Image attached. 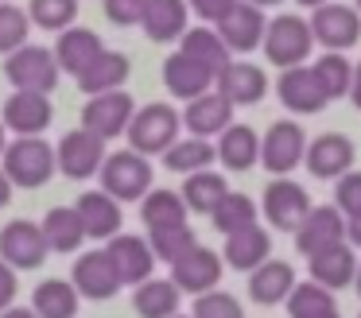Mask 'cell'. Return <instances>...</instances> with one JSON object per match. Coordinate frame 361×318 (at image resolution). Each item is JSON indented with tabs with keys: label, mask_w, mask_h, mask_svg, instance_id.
<instances>
[{
	"label": "cell",
	"mask_w": 361,
	"mask_h": 318,
	"mask_svg": "<svg viewBox=\"0 0 361 318\" xmlns=\"http://www.w3.org/2000/svg\"><path fill=\"white\" fill-rule=\"evenodd\" d=\"M125 136H128V147H133V152L164 155L167 147L183 136V116H179V109H175V105L156 101V105L136 109L133 121H128V128H125Z\"/></svg>",
	"instance_id": "6da1fadb"
},
{
	"label": "cell",
	"mask_w": 361,
	"mask_h": 318,
	"mask_svg": "<svg viewBox=\"0 0 361 318\" xmlns=\"http://www.w3.org/2000/svg\"><path fill=\"white\" fill-rule=\"evenodd\" d=\"M0 167L12 178V186H24V190L51 183V175L59 171L55 167V147L43 136H16L12 144H4Z\"/></svg>",
	"instance_id": "7a4b0ae2"
},
{
	"label": "cell",
	"mask_w": 361,
	"mask_h": 318,
	"mask_svg": "<svg viewBox=\"0 0 361 318\" xmlns=\"http://www.w3.org/2000/svg\"><path fill=\"white\" fill-rule=\"evenodd\" d=\"M97 175H102V190L113 194L117 202H140L152 190V163L148 155L133 152V147L109 152Z\"/></svg>",
	"instance_id": "3957f363"
},
{
	"label": "cell",
	"mask_w": 361,
	"mask_h": 318,
	"mask_svg": "<svg viewBox=\"0 0 361 318\" xmlns=\"http://www.w3.org/2000/svg\"><path fill=\"white\" fill-rule=\"evenodd\" d=\"M311 43H314L311 23H307L303 16H295V12H280L276 20H268L264 39H260L268 62H272V66H283V70L303 66L307 54H311Z\"/></svg>",
	"instance_id": "277c9868"
},
{
	"label": "cell",
	"mask_w": 361,
	"mask_h": 318,
	"mask_svg": "<svg viewBox=\"0 0 361 318\" xmlns=\"http://www.w3.org/2000/svg\"><path fill=\"white\" fill-rule=\"evenodd\" d=\"M59 62H55V51L51 47H39V43H24L20 51L8 54L4 62V78H8L16 90H27V93H51L59 85Z\"/></svg>",
	"instance_id": "5b68a950"
},
{
	"label": "cell",
	"mask_w": 361,
	"mask_h": 318,
	"mask_svg": "<svg viewBox=\"0 0 361 318\" xmlns=\"http://www.w3.org/2000/svg\"><path fill=\"white\" fill-rule=\"evenodd\" d=\"M260 209H264L268 225L280 233H295L303 225V217L311 214V194L295 183V178H272L264 186V198H260Z\"/></svg>",
	"instance_id": "8992f818"
},
{
	"label": "cell",
	"mask_w": 361,
	"mask_h": 318,
	"mask_svg": "<svg viewBox=\"0 0 361 318\" xmlns=\"http://www.w3.org/2000/svg\"><path fill=\"white\" fill-rule=\"evenodd\" d=\"M221 271H226V260L214 248L195 240L187 252H179L171 260V283L187 295H202V291H214L221 283Z\"/></svg>",
	"instance_id": "52a82bcc"
},
{
	"label": "cell",
	"mask_w": 361,
	"mask_h": 318,
	"mask_svg": "<svg viewBox=\"0 0 361 318\" xmlns=\"http://www.w3.org/2000/svg\"><path fill=\"white\" fill-rule=\"evenodd\" d=\"M311 35L326 51H350L353 43H361V12L350 4H319L311 12Z\"/></svg>",
	"instance_id": "ba28073f"
},
{
	"label": "cell",
	"mask_w": 361,
	"mask_h": 318,
	"mask_svg": "<svg viewBox=\"0 0 361 318\" xmlns=\"http://www.w3.org/2000/svg\"><path fill=\"white\" fill-rule=\"evenodd\" d=\"M303 152H307V136L295 121H272L268 132L260 136V163H264L276 178L291 175V171L303 163Z\"/></svg>",
	"instance_id": "9c48e42d"
},
{
	"label": "cell",
	"mask_w": 361,
	"mask_h": 318,
	"mask_svg": "<svg viewBox=\"0 0 361 318\" xmlns=\"http://www.w3.org/2000/svg\"><path fill=\"white\" fill-rule=\"evenodd\" d=\"M105 155H109V152H105V140L102 136H94V132H86V128H74V132H66V136L59 140L55 167L63 171L66 178L82 183V178H90V175L102 171Z\"/></svg>",
	"instance_id": "30bf717a"
},
{
	"label": "cell",
	"mask_w": 361,
	"mask_h": 318,
	"mask_svg": "<svg viewBox=\"0 0 361 318\" xmlns=\"http://www.w3.org/2000/svg\"><path fill=\"white\" fill-rule=\"evenodd\" d=\"M47 252H51V248H47L43 229H39L35 221L16 217V221H8L4 229H0V260L8 264V268H16V271L43 268Z\"/></svg>",
	"instance_id": "8fae6325"
},
{
	"label": "cell",
	"mask_w": 361,
	"mask_h": 318,
	"mask_svg": "<svg viewBox=\"0 0 361 318\" xmlns=\"http://www.w3.org/2000/svg\"><path fill=\"white\" fill-rule=\"evenodd\" d=\"M136 105L125 90H113V93H94L82 109V128L94 132L102 140H113V136H125L128 121H133Z\"/></svg>",
	"instance_id": "7c38bea8"
},
{
	"label": "cell",
	"mask_w": 361,
	"mask_h": 318,
	"mask_svg": "<svg viewBox=\"0 0 361 318\" xmlns=\"http://www.w3.org/2000/svg\"><path fill=\"white\" fill-rule=\"evenodd\" d=\"M264 27H268L264 8L237 0V4L218 20V27H214V31H218L221 43L229 47V54H249V51H257V47H260V39H264Z\"/></svg>",
	"instance_id": "4fadbf2b"
},
{
	"label": "cell",
	"mask_w": 361,
	"mask_h": 318,
	"mask_svg": "<svg viewBox=\"0 0 361 318\" xmlns=\"http://www.w3.org/2000/svg\"><path fill=\"white\" fill-rule=\"evenodd\" d=\"M4 128L16 132V136H43L55 121V105H51L47 93H27L16 90L8 101H4V113H0Z\"/></svg>",
	"instance_id": "5bb4252c"
},
{
	"label": "cell",
	"mask_w": 361,
	"mask_h": 318,
	"mask_svg": "<svg viewBox=\"0 0 361 318\" xmlns=\"http://www.w3.org/2000/svg\"><path fill=\"white\" fill-rule=\"evenodd\" d=\"M71 283L82 299H94V302H105L121 291V276H117V268H113L105 248L102 252H82L78 260H74Z\"/></svg>",
	"instance_id": "9a60e30c"
},
{
	"label": "cell",
	"mask_w": 361,
	"mask_h": 318,
	"mask_svg": "<svg viewBox=\"0 0 361 318\" xmlns=\"http://www.w3.org/2000/svg\"><path fill=\"white\" fill-rule=\"evenodd\" d=\"M353 140L342 136V132H322L307 144L303 152V167L311 171L314 178H342L345 171H353Z\"/></svg>",
	"instance_id": "2e32d148"
},
{
	"label": "cell",
	"mask_w": 361,
	"mask_h": 318,
	"mask_svg": "<svg viewBox=\"0 0 361 318\" xmlns=\"http://www.w3.org/2000/svg\"><path fill=\"white\" fill-rule=\"evenodd\" d=\"M291 237H295V252L314 256V252H322V248L345 240V217L338 206H311V214L303 217V225H299Z\"/></svg>",
	"instance_id": "e0dca14e"
},
{
	"label": "cell",
	"mask_w": 361,
	"mask_h": 318,
	"mask_svg": "<svg viewBox=\"0 0 361 318\" xmlns=\"http://www.w3.org/2000/svg\"><path fill=\"white\" fill-rule=\"evenodd\" d=\"M105 252H109L113 268H117V276H121V287L144 283V279L152 276V268H156V252H152L148 237H136V233H117V237H109Z\"/></svg>",
	"instance_id": "ac0fdd59"
},
{
	"label": "cell",
	"mask_w": 361,
	"mask_h": 318,
	"mask_svg": "<svg viewBox=\"0 0 361 318\" xmlns=\"http://www.w3.org/2000/svg\"><path fill=\"white\" fill-rule=\"evenodd\" d=\"M179 116H183V124H187V136L214 140L233 124V105H229L218 90H206L202 97L187 101V109H183Z\"/></svg>",
	"instance_id": "d6986e66"
},
{
	"label": "cell",
	"mask_w": 361,
	"mask_h": 318,
	"mask_svg": "<svg viewBox=\"0 0 361 318\" xmlns=\"http://www.w3.org/2000/svg\"><path fill=\"white\" fill-rule=\"evenodd\" d=\"M276 93H280V101L291 109V113H299V116L322 113V109L330 105L326 93L319 90V82H314L311 66H288L280 74V82H276Z\"/></svg>",
	"instance_id": "ffe728a7"
},
{
	"label": "cell",
	"mask_w": 361,
	"mask_h": 318,
	"mask_svg": "<svg viewBox=\"0 0 361 318\" xmlns=\"http://www.w3.org/2000/svg\"><path fill=\"white\" fill-rule=\"evenodd\" d=\"M307 264H311V279L322 283L326 291H342V287H350L353 276H357V252H353L350 240L307 256Z\"/></svg>",
	"instance_id": "44dd1931"
},
{
	"label": "cell",
	"mask_w": 361,
	"mask_h": 318,
	"mask_svg": "<svg viewBox=\"0 0 361 318\" xmlns=\"http://www.w3.org/2000/svg\"><path fill=\"white\" fill-rule=\"evenodd\" d=\"M214 82H218V93L233 109L237 105H257L268 93V74L260 66H252V62H229Z\"/></svg>",
	"instance_id": "7402d4cb"
},
{
	"label": "cell",
	"mask_w": 361,
	"mask_h": 318,
	"mask_svg": "<svg viewBox=\"0 0 361 318\" xmlns=\"http://www.w3.org/2000/svg\"><path fill=\"white\" fill-rule=\"evenodd\" d=\"M164 85L171 97H183V101H195L202 97L206 90H214V70L195 62L190 54L175 51L171 59L164 62Z\"/></svg>",
	"instance_id": "603a6c76"
},
{
	"label": "cell",
	"mask_w": 361,
	"mask_h": 318,
	"mask_svg": "<svg viewBox=\"0 0 361 318\" xmlns=\"http://www.w3.org/2000/svg\"><path fill=\"white\" fill-rule=\"evenodd\" d=\"M221 252H226L229 268L252 271L272 256V233H268L260 221L245 225V229H237V233H226V248H221Z\"/></svg>",
	"instance_id": "cb8c5ba5"
},
{
	"label": "cell",
	"mask_w": 361,
	"mask_h": 318,
	"mask_svg": "<svg viewBox=\"0 0 361 318\" xmlns=\"http://www.w3.org/2000/svg\"><path fill=\"white\" fill-rule=\"evenodd\" d=\"M295 283H299L295 268H291L288 260H272V256H268L260 268L249 271V299L257 302V307H276V302L288 299Z\"/></svg>",
	"instance_id": "d4e9b609"
},
{
	"label": "cell",
	"mask_w": 361,
	"mask_h": 318,
	"mask_svg": "<svg viewBox=\"0 0 361 318\" xmlns=\"http://www.w3.org/2000/svg\"><path fill=\"white\" fill-rule=\"evenodd\" d=\"M51 51H55V62H59V70H63V74L78 78L82 70H86L90 62L105 51V43H102V35H97V31H90V27H66L63 35L55 39V47H51Z\"/></svg>",
	"instance_id": "484cf974"
},
{
	"label": "cell",
	"mask_w": 361,
	"mask_h": 318,
	"mask_svg": "<svg viewBox=\"0 0 361 318\" xmlns=\"http://www.w3.org/2000/svg\"><path fill=\"white\" fill-rule=\"evenodd\" d=\"M74 209H78L82 225H86V237L109 240V237H117V233H121V202L113 198V194H105V190H86Z\"/></svg>",
	"instance_id": "4316f807"
},
{
	"label": "cell",
	"mask_w": 361,
	"mask_h": 318,
	"mask_svg": "<svg viewBox=\"0 0 361 318\" xmlns=\"http://www.w3.org/2000/svg\"><path fill=\"white\" fill-rule=\"evenodd\" d=\"M128 70H133L128 54L109 51V47H105V51L78 74V90L90 93V97H94V93H113V90H121V85L128 82Z\"/></svg>",
	"instance_id": "83f0119b"
},
{
	"label": "cell",
	"mask_w": 361,
	"mask_h": 318,
	"mask_svg": "<svg viewBox=\"0 0 361 318\" xmlns=\"http://www.w3.org/2000/svg\"><path fill=\"white\" fill-rule=\"evenodd\" d=\"M218 159L226 171H249L260 163V136L249 128V124H229L226 132L218 136Z\"/></svg>",
	"instance_id": "f1b7e54d"
},
{
	"label": "cell",
	"mask_w": 361,
	"mask_h": 318,
	"mask_svg": "<svg viewBox=\"0 0 361 318\" xmlns=\"http://www.w3.org/2000/svg\"><path fill=\"white\" fill-rule=\"evenodd\" d=\"M187 0H148L140 27L152 43H171L187 31Z\"/></svg>",
	"instance_id": "f546056e"
},
{
	"label": "cell",
	"mask_w": 361,
	"mask_h": 318,
	"mask_svg": "<svg viewBox=\"0 0 361 318\" xmlns=\"http://www.w3.org/2000/svg\"><path fill=\"white\" fill-rule=\"evenodd\" d=\"M43 240H47L51 252H78L82 240H86V225H82L78 209L74 206H55L47 209V217L39 221Z\"/></svg>",
	"instance_id": "4dcf8cb0"
},
{
	"label": "cell",
	"mask_w": 361,
	"mask_h": 318,
	"mask_svg": "<svg viewBox=\"0 0 361 318\" xmlns=\"http://www.w3.org/2000/svg\"><path fill=\"white\" fill-rule=\"evenodd\" d=\"M179 287L171 279H159V276H148L144 283H136L133 291V310L140 318H171L179 314Z\"/></svg>",
	"instance_id": "1f68e13d"
},
{
	"label": "cell",
	"mask_w": 361,
	"mask_h": 318,
	"mask_svg": "<svg viewBox=\"0 0 361 318\" xmlns=\"http://www.w3.org/2000/svg\"><path fill=\"white\" fill-rule=\"evenodd\" d=\"M159 159L175 175H195V171H206L218 159V147H214V140H202V136H179Z\"/></svg>",
	"instance_id": "d6a6232c"
},
{
	"label": "cell",
	"mask_w": 361,
	"mask_h": 318,
	"mask_svg": "<svg viewBox=\"0 0 361 318\" xmlns=\"http://www.w3.org/2000/svg\"><path fill=\"white\" fill-rule=\"evenodd\" d=\"M179 43H183L179 51L190 54L195 62H202V66H210L214 78H218L221 70L233 62V59H229V47L221 43V35H218L214 27H187V31L179 35Z\"/></svg>",
	"instance_id": "836d02e7"
},
{
	"label": "cell",
	"mask_w": 361,
	"mask_h": 318,
	"mask_svg": "<svg viewBox=\"0 0 361 318\" xmlns=\"http://www.w3.org/2000/svg\"><path fill=\"white\" fill-rule=\"evenodd\" d=\"M78 302H82V295L74 291L71 279H43L32 295V310L39 318H74Z\"/></svg>",
	"instance_id": "e575fe53"
},
{
	"label": "cell",
	"mask_w": 361,
	"mask_h": 318,
	"mask_svg": "<svg viewBox=\"0 0 361 318\" xmlns=\"http://www.w3.org/2000/svg\"><path fill=\"white\" fill-rule=\"evenodd\" d=\"M140 217L144 229H171V225H187V202L179 190H148L140 198Z\"/></svg>",
	"instance_id": "d590c367"
},
{
	"label": "cell",
	"mask_w": 361,
	"mask_h": 318,
	"mask_svg": "<svg viewBox=\"0 0 361 318\" xmlns=\"http://www.w3.org/2000/svg\"><path fill=\"white\" fill-rule=\"evenodd\" d=\"M311 74L319 82V90L326 93V101L334 97H350V82H353V62L342 51H322L311 62Z\"/></svg>",
	"instance_id": "8d00e7d4"
},
{
	"label": "cell",
	"mask_w": 361,
	"mask_h": 318,
	"mask_svg": "<svg viewBox=\"0 0 361 318\" xmlns=\"http://www.w3.org/2000/svg\"><path fill=\"white\" fill-rule=\"evenodd\" d=\"M226 178L218 175V171H195V175H187V183H183L179 198L187 202V209H195V214H206L210 217V209L218 206L221 198H226Z\"/></svg>",
	"instance_id": "74e56055"
},
{
	"label": "cell",
	"mask_w": 361,
	"mask_h": 318,
	"mask_svg": "<svg viewBox=\"0 0 361 318\" xmlns=\"http://www.w3.org/2000/svg\"><path fill=\"white\" fill-rule=\"evenodd\" d=\"M210 225L221 233H237L245 225H257V202L249 194H237V190H226V198L210 209Z\"/></svg>",
	"instance_id": "f35d334b"
},
{
	"label": "cell",
	"mask_w": 361,
	"mask_h": 318,
	"mask_svg": "<svg viewBox=\"0 0 361 318\" xmlns=\"http://www.w3.org/2000/svg\"><path fill=\"white\" fill-rule=\"evenodd\" d=\"M24 12L43 31H66L78 20V0H32Z\"/></svg>",
	"instance_id": "ab89813d"
},
{
	"label": "cell",
	"mask_w": 361,
	"mask_h": 318,
	"mask_svg": "<svg viewBox=\"0 0 361 318\" xmlns=\"http://www.w3.org/2000/svg\"><path fill=\"white\" fill-rule=\"evenodd\" d=\"M283 307H288L291 318H299V314H314V310H330V307H338V302H334V291H326L322 283L307 279V283L291 287V295L283 299Z\"/></svg>",
	"instance_id": "60d3db41"
},
{
	"label": "cell",
	"mask_w": 361,
	"mask_h": 318,
	"mask_svg": "<svg viewBox=\"0 0 361 318\" xmlns=\"http://www.w3.org/2000/svg\"><path fill=\"white\" fill-rule=\"evenodd\" d=\"M32 35V20H27L24 8L8 4V0H0V54H12L27 43Z\"/></svg>",
	"instance_id": "b9f144b4"
},
{
	"label": "cell",
	"mask_w": 361,
	"mask_h": 318,
	"mask_svg": "<svg viewBox=\"0 0 361 318\" xmlns=\"http://www.w3.org/2000/svg\"><path fill=\"white\" fill-rule=\"evenodd\" d=\"M190 318H245V307H241L237 295L214 287V291L195 295V310H190Z\"/></svg>",
	"instance_id": "7bdbcfd3"
},
{
	"label": "cell",
	"mask_w": 361,
	"mask_h": 318,
	"mask_svg": "<svg viewBox=\"0 0 361 318\" xmlns=\"http://www.w3.org/2000/svg\"><path fill=\"white\" fill-rule=\"evenodd\" d=\"M148 245H152V252H156V260H167V264H171L179 252H187V248L195 245V233H190V225L152 229V233H148Z\"/></svg>",
	"instance_id": "ee69618b"
},
{
	"label": "cell",
	"mask_w": 361,
	"mask_h": 318,
	"mask_svg": "<svg viewBox=\"0 0 361 318\" xmlns=\"http://www.w3.org/2000/svg\"><path fill=\"white\" fill-rule=\"evenodd\" d=\"M334 206L342 217H361V171H345L334 186Z\"/></svg>",
	"instance_id": "f6af8a7d"
},
{
	"label": "cell",
	"mask_w": 361,
	"mask_h": 318,
	"mask_svg": "<svg viewBox=\"0 0 361 318\" xmlns=\"http://www.w3.org/2000/svg\"><path fill=\"white\" fill-rule=\"evenodd\" d=\"M144 8H148V0H105V16L117 27H136L144 20Z\"/></svg>",
	"instance_id": "bcb514c9"
},
{
	"label": "cell",
	"mask_w": 361,
	"mask_h": 318,
	"mask_svg": "<svg viewBox=\"0 0 361 318\" xmlns=\"http://www.w3.org/2000/svg\"><path fill=\"white\" fill-rule=\"evenodd\" d=\"M233 4H237V0H187V8L198 16V20H206V23H218Z\"/></svg>",
	"instance_id": "7dc6e473"
},
{
	"label": "cell",
	"mask_w": 361,
	"mask_h": 318,
	"mask_svg": "<svg viewBox=\"0 0 361 318\" xmlns=\"http://www.w3.org/2000/svg\"><path fill=\"white\" fill-rule=\"evenodd\" d=\"M20 295V279H16V268H8V264L0 260V310H8L12 302H16Z\"/></svg>",
	"instance_id": "c3c4849f"
},
{
	"label": "cell",
	"mask_w": 361,
	"mask_h": 318,
	"mask_svg": "<svg viewBox=\"0 0 361 318\" xmlns=\"http://www.w3.org/2000/svg\"><path fill=\"white\" fill-rule=\"evenodd\" d=\"M345 240L353 248H361V217H345Z\"/></svg>",
	"instance_id": "681fc988"
},
{
	"label": "cell",
	"mask_w": 361,
	"mask_h": 318,
	"mask_svg": "<svg viewBox=\"0 0 361 318\" xmlns=\"http://www.w3.org/2000/svg\"><path fill=\"white\" fill-rule=\"evenodd\" d=\"M350 101L361 109V62H353V82H350Z\"/></svg>",
	"instance_id": "f907efd6"
},
{
	"label": "cell",
	"mask_w": 361,
	"mask_h": 318,
	"mask_svg": "<svg viewBox=\"0 0 361 318\" xmlns=\"http://www.w3.org/2000/svg\"><path fill=\"white\" fill-rule=\"evenodd\" d=\"M8 202H12V178L4 175V167H0V209L8 206Z\"/></svg>",
	"instance_id": "816d5d0a"
},
{
	"label": "cell",
	"mask_w": 361,
	"mask_h": 318,
	"mask_svg": "<svg viewBox=\"0 0 361 318\" xmlns=\"http://www.w3.org/2000/svg\"><path fill=\"white\" fill-rule=\"evenodd\" d=\"M0 318H39L32 307H8V310H0Z\"/></svg>",
	"instance_id": "f5cc1de1"
},
{
	"label": "cell",
	"mask_w": 361,
	"mask_h": 318,
	"mask_svg": "<svg viewBox=\"0 0 361 318\" xmlns=\"http://www.w3.org/2000/svg\"><path fill=\"white\" fill-rule=\"evenodd\" d=\"M299 318H342V314H338V307H330V310H314V314H299Z\"/></svg>",
	"instance_id": "db71d44e"
},
{
	"label": "cell",
	"mask_w": 361,
	"mask_h": 318,
	"mask_svg": "<svg viewBox=\"0 0 361 318\" xmlns=\"http://www.w3.org/2000/svg\"><path fill=\"white\" fill-rule=\"evenodd\" d=\"M245 4H257V8H276V4H283V0H245Z\"/></svg>",
	"instance_id": "11a10c76"
},
{
	"label": "cell",
	"mask_w": 361,
	"mask_h": 318,
	"mask_svg": "<svg viewBox=\"0 0 361 318\" xmlns=\"http://www.w3.org/2000/svg\"><path fill=\"white\" fill-rule=\"evenodd\" d=\"M295 4H303V8H311V12H314L319 4H330V0H295Z\"/></svg>",
	"instance_id": "9f6ffc18"
},
{
	"label": "cell",
	"mask_w": 361,
	"mask_h": 318,
	"mask_svg": "<svg viewBox=\"0 0 361 318\" xmlns=\"http://www.w3.org/2000/svg\"><path fill=\"white\" fill-rule=\"evenodd\" d=\"M4 132H8V128H4V121H0V155H4V144H8V140H4Z\"/></svg>",
	"instance_id": "6f0895ef"
},
{
	"label": "cell",
	"mask_w": 361,
	"mask_h": 318,
	"mask_svg": "<svg viewBox=\"0 0 361 318\" xmlns=\"http://www.w3.org/2000/svg\"><path fill=\"white\" fill-rule=\"evenodd\" d=\"M353 287H357V295H361V260H357V276H353Z\"/></svg>",
	"instance_id": "680465c9"
},
{
	"label": "cell",
	"mask_w": 361,
	"mask_h": 318,
	"mask_svg": "<svg viewBox=\"0 0 361 318\" xmlns=\"http://www.w3.org/2000/svg\"><path fill=\"white\" fill-rule=\"evenodd\" d=\"M353 8H357V12H361V0H353Z\"/></svg>",
	"instance_id": "91938a15"
},
{
	"label": "cell",
	"mask_w": 361,
	"mask_h": 318,
	"mask_svg": "<svg viewBox=\"0 0 361 318\" xmlns=\"http://www.w3.org/2000/svg\"><path fill=\"white\" fill-rule=\"evenodd\" d=\"M171 318H190V314H171Z\"/></svg>",
	"instance_id": "94428289"
},
{
	"label": "cell",
	"mask_w": 361,
	"mask_h": 318,
	"mask_svg": "<svg viewBox=\"0 0 361 318\" xmlns=\"http://www.w3.org/2000/svg\"><path fill=\"white\" fill-rule=\"evenodd\" d=\"M357 318H361V314H357Z\"/></svg>",
	"instance_id": "6125c7cd"
}]
</instances>
